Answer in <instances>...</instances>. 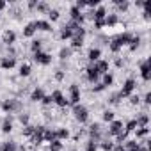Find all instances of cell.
I'll return each instance as SVG.
<instances>
[{"label": "cell", "instance_id": "e575fe53", "mask_svg": "<svg viewBox=\"0 0 151 151\" xmlns=\"http://www.w3.org/2000/svg\"><path fill=\"white\" fill-rule=\"evenodd\" d=\"M46 16H48V22H50V23L59 22V20H60V11H59V9H50V11L46 13Z\"/></svg>", "mask_w": 151, "mask_h": 151}, {"label": "cell", "instance_id": "b9f144b4", "mask_svg": "<svg viewBox=\"0 0 151 151\" xmlns=\"http://www.w3.org/2000/svg\"><path fill=\"white\" fill-rule=\"evenodd\" d=\"M64 149V144L60 140H53L48 144V151H62Z\"/></svg>", "mask_w": 151, "mask_h": 151}, {"label": "cell", "instance_id": "ba28073f", "mask_svg": "<svg viewBox=\"0 0 151 151\" xmlns=\"http://www.w3.org/2000/svg\"><path fill=\"white\" fill-rule=\"evenodd\" d=\"M123 128H124V123H123V119H114L112 123H109V128H107V132H105V139L116 137L119 132H123Z\"/></svg>", "mask_w": 151, "mask_h": 151}, {"label": "cell", "instance_id": "8992f818", "mask_svg": "<svg viewBox=\"0 0 151 151\" xmlns=\"http://www.w3.org/2000/svg\"><path fill=\"white\" fill-rule=\"evenodd\" d=\"M50 96H52V101H53V105H57L59 109H68L69 107V101H68V96H64V93L60 91V89H53L52 93H50Z\"/></svg>", "mask_w": 151, "mask_h": 151}, {"label": "cell", "instance_id": "8d00e7d4", "mask_svg": "<svg viewBox=\"0 0 151 151\" xmlns=\"http://www.w3.org/2000/svg\"><path fill=\"white\" fill-rule=\"evenodd\" d=\"M50 9H52V7H50V4H48V2H43V0L39 2V0H37V6H36V11H37V13H43V14H46Z\"/></svg>", "mask_w": 151, "mask_h": 151}, {"label": "cell", "instance_id": "4316f807", "mask_svg": "<svg viewBox=\"0 0 151 151\" xmlns=\"http://www.w3.org/2000/svg\"><path fill=\"white\" fill-rule=\"evenodd\" d=\"M43 139H45V142L46 144H50V142H53V140H57V133H55V128H45V133H43Z\"/></svg>", "mask_w": 151, "mask_h": 151}, {"label": "cell", "instance_id": "f1b7e54d", "mask_svg": "<svg viewBox=\"0 0 151 151\" xmlns=\"http://www.w3.org/2000/svg\"><path fill=\"white\" fill-rule=\"evenodd\" d=\"M55 133H57V140H68L69 139V128H66V126H59V128H55Z\"/></svg>", "mask_w": 151, "mask_h": 151}, {"label": "cell", "instance_id": "11a10c76", "mask_svg": "<svg viewBox=\"0 0 151 151\" xmlns=\"http://www.w3.org/2000/svg\"><path fill=\"white\" fill-rule=\"evenodd\" d=\"M6 7H7V2L6 0H0V14H2V11H6Z\"/></svg>", "mask_w": 151, "mask_h": 151}, {"label": "cell", "instance_id": "d6986e66", "mask_svg": "<svg viewBox=\"0 0 151 151\" xmlns=\"http://www.w3.org/2000/svg\"><path fill=\"white\" fill-rule=\"evenodd\" d=\"M34 27L36 30H41V32H52V23L48 20H34Z\"/></svg>", "mask_w": 151, "mask_h": 151}, {"label": "cell", "instance_id": "7402d4cb", "mask_svg": "<svg viewBox=\"0 0 151 151\" xmlns=\"http://www.w3.org/2000/svg\"><path fill=\"white\" fill-rule=\"evenodd\" d=\"M30 73H32V66L29 62H22L18 68V75L22 78H27V77H30Z\"/></svg>", "mask_w": 151, "mask_h": 151}, {"label": "cell", "instance_id": "ab89813d", "mask_svg": "<svg viewBox=\"0 0 151 151\" xmlns=\"http://www.w3.org/2000/svg\"><path fill=\"white\" fill-rule=\"evenodd\" d=\"M135 128H137V123H135V119H130V121H126V123H124V128H123V130H124V132L130 135V133H133V132H135Z\"/></svg>", "mask_w": 151, "mask_h": 151}, {"label": "cell", "instance_id": "836d02e7", "mask_svg": "<svg viewBox=\"0 0 151 151\" xmlns=\"http://www.w3.org/2000/svg\"><path fill=\"white\" fill-rule=\"evenodd\" d=\"M114 140H110V139H103V140H100L98 142V147L101 149V151H112L114 149Z\"/></svg>", "mask_w": 151, "mask_h": 151}, {"label": "cell", "instance_id": "6f0895ef", "mask_svg": "<svg viewBox=\"0 0 151 151\" xmlns=\"http://www.w3.org/2000/svg\"><path fill=\"white\" fill-rule=\"evenodd\" d=\"M142 4H144L142 0H137V2H135V7H140V9H142Z\"/></svg>", "mask_w": 151, "mask_h": 151}, {"label": "cell", "instance_id": "44dd1931", "mask_svg": "<svg viewBox=\"0 0 151 151\" xmlns=\"http://www.w3.org/2000/svg\"><path fill=\"white\" fill-rule=\"evenodd\" d=\"M0 151H18V142L16 140H2L0 142Z\"/></svg>", "mask_w": 151, "mask_h": 151}, {"label": "cell", "instance_id": "bcb514c9", "mask_svg": "<svg viewBox=\"0 0 151 151\" xmlns=\"http://www.w3.org/2000/svg\"><path fill=\"white\" fill-rule=\"evenodd\" d=\"M53 78H55V82H62V80L66 78V71H64V69H55Z\"/></svg>", "mask_w": 151, "mask_h": 151}, {"label": "cell", "instance_id": "681fc988", "mask_svg": "<svg viewBox=\"0 0 151 151\" xmlns=\"http://www.w3.org/2000/svg\"><path fill=\"white\" fill-rule=\"evenodd\" d=\"M91 91H93L94 94H100V93H103V91H107V89H105V86H103L101 82H98V84H94V86H93V89H91Z\"/></svg>", "mask_w": 151, "mask_h": 151}, {"label": "cell", "instance_id": "e0dca14e", "mask_svg": "<svg viewBox=\"0 0 151 151\" xmlns=\"http://www.w3.org/2000/svg\"><path fill=\"white\" fill-rule=\"evenodd\" d=\"M84 39H86L84 36H73V37L69 39V41H71V43H69V48H71L73 52H80L82 46H84Z\"/></svg>", "mask_w": 151, "mask_h": 151}, {"label": "cell", "instance_id": "7a4b0ae2", "mask_svg": "<svg viewBox=\"0 0 151 151\" xmlns=\"http://www.w3.org/2000/svg\"><path fill=\"white\" fill-rule=\"evenodd\" d=\"M0 109H2L4 114H20L23 112V103L18 98H6L0 103Z\"/></svg>", "mask_w": 151, "mask_h": 151}, {"label": "cell", "instance_id": "60d3db41", "mask_svg": "<svg viewBox=\"0 0 151 151\" xmlns=\"http://www.w3.org/2000/svg\"><path fill=\"white\" fill-rule=\"evenodd\" d=\"M123 147H124L126 151H130V149H137V147H139V140H135V139H128V140H124Z\"/></svg>", "mask_w": 151, "mask_h": 151}, {"label": "cell", "instance_id": "f35d334b", "mask_svg": "<svg viewBox=\"0 0 151 151\" xmlns=\"http://www.w3.org/2000/svg\"><path fill=\"white\" fill-rule=\"evenodd\" d=\"M34 130H36V124H27V126L22 128V135H23L25 139H30L32 133H34Z\"/></svg>", "mask_w": 151, "mask_h": 151}, {"label": "cell", "instance_id": "7dc6e473", "mask_svg": "<svg viewBox=\"0 0 151 151\" xmlns=\"http://www.w3.org/2000/svg\"><path fill=\"white\" fill-rule=\"evenodd\" d=\"M93 29H94L96 32L103 30V29H105V22H103V20H94V22H93Z\"/></svg>", "mask_w": 151, "mask_h": 151}, {"label": "cell", "instance_id": "ac0fdd59", "mask_svg": "<svg viewBox=\"0 0 151 151\" xmlns=\"http://www.w3.org/2000/svg\"><path fill=\"white\" fill-rule=\"evenodd\" d=\"M100 59H101V50H100L98 46L89 48V52H87V62H89V64H94V62L100 60Z\"/></svg>", "mask_w": 151, "mask_h": 151}, {"label": "cell", "instance_id": "4dcf8cb0", "mask_svg": "<svg viewBox=\"0 0 151 151\" xmlns=\"http://www.w3.org/2000/svg\"><path fill=\"white\" fill-rule=\"evenodd\" d=\"M107 14H109V11H107V7H105L103 4H100V6L94 9V20H105Z\"/></svg>", "mask_w": 151, "mask_h": 151}, {"label": "cell", "instance_id": "30bf717a", "mask_svg": "<svg viewBox=\"0 0 151 151\" xmlns=\"http://www.w3.org/2000/svg\"><path fill=\"white\" fill-rule=\"evenodd\" d=\"M32 60L36 62V64H39V66H50L52 64V53L50 52H37V53H34L32 55Z\"/></svg>", "mask_w": 151, "mask_h": 151}, {"label": "cell", "instance_id": "91938a15", "mask_svg": "<svg viewBox=\"0 0 151 151\" xmlns=\"http://www.w3.org/2000/svg\"><path fill=\"white\" fill-rule=\"evenodd\" d=\"M0 22H2V14H0Z\"/></svg>", "mask_w": 151, "mask_h": 151}, {"label": "cell", "instance_id": "cb8c5ba5", "mask_svg": "<svg viewBox=\"0 0 151 151\" xmlns=\"http://www.w3.org/2000/svg\"><path fill=\"white\" fill-rule=\"evenodd\" d=\"M73 57V50L69 48V46H62L60 50H59V60L60 62H66V60H69Z\"/></svg>", "mask_w": 151, "mask_h": 151}, {"label": "cell", "instance_id": "8fae6325", "mask_svg": "<svg viewBox=\"0 0 151 151\" xmlns=\"http://www.w3.org/2000/svg\"><path fill=\"white\" fill-rule=\"evenodd\" d=\"M16 41H18V34L13 29H6L2 32V45L4 46H14Z\"/></svg>", "mask_w": 151, "mask_h": 151}, {"label": "cell", "instance_id": "277c9868", "mask_svg": "<svg viewBox=\"0 0 151 151\" xmlns=\"http://www.w3.org/2000/svg\"><path fill=\"white\" fill-rule=\"evenodd\" d=\"M82 100V91H80V86L78 84H71L68 87V101H69V107H75L78 105Z\"/></svg>", "mask_w": 151, "mask_h": 151}, {"label": "cell", "instance_id": "484cf974", "mask_svg": "<svg viewBox=\"0 0 151 151\" xmlns=\"http://www.w3.org/2000/svg\"><path fill=\"white\" fill-rule=\"evenodd\" d=\"M140 43H142V37H140L139 34H133V36H132V39H130L128 50H130V52H137V50H139V46H140Z\"/></svg>", "mask_w": 151, "mask_h": 151}, {"label": "cell", "instance_id": "7bdbcfd3", "mask_svg": "<svg viewBox=\"0 0 151 151\" xmlns=\"http://www.w3.org/2000/svg\"><path fill=\"white\" fill-rule=\"evenodd\" d=\"M126 100H128V103H130L132 107H139V105L142 103V101H140V96H139V94H135V93H133L132 96H128Z\"/></svg>", "mask_w": 151, "mask_h": 151}, {"label": "cell", "instance_id": "d4e9b609", "mask_svg": "<svg viewBox=\"0 0 151 151\" xmlns=\"http://www.w3.org/2000/svg\"><path fill=\"white\" fill-rule=\"evenodd\" d=\"M135 123H137V128H144V126H147V124H149V116H147V112H140V114H137Z\"/></svg>", "mask_w": 151, "mask_h": 151}, {"label": "cell", "instance_id": "3957f363", "mask_svg": "<svg viewBox=\"0 0 151 151\" xmlns=\"http://www.w3.org/2000/svg\"><path fill=\"white\" fill-rule=\"evenodd\" d=\"M71 114H73V119L78 124H86L89 121V109L86 105H82V103L71 107Z\"/></svg>", "mask_w": 151, "mask_h": 151}, {"label": "cell", "instance_id": "9c48e42d", "mask_svg": "<svg viewBox=\"0 0 151 151\" xmlns=\"http://www.w3.org/2000/svg\"><path fill=\"white\" fill-rule=\"evenodd\" d=\"M84 77H86V80L89 82V84H98L100 82V73L96 71V68H94V64H87V68L84 69Z\"/></svg>", "mask_w": 151, "mask_h": 151}, {"label": "cell", "instance_id": "74e56055", "mask_svg": "<svg viewBox=\"0 0 151 151\" xmlns=\"http://www.w3.org/2000/svg\"><path fill=\"white\" fill-rule=\"evenodd\" d=\"M18 121H20L22 126L30 124V114H29V112H20V114H18Z\"/></svg>", "mask_w": 151, "mask_h": 151}, {"label": "cell", "instance_id": "83f0119b", "mask_svg": "<svg viewBox=\"0 0 151 151\" xmlns=\"http://www.w3.org/2000/svg\"><path fill=\"white\" fill-rule=\"evenodd\" d=\"M43 39H32L30 41V45H29V50L32 52V55L34 53H37V52H43Z\"/></svg>", "mask_w": 151, "mask_h": 151}, {"label": "cell", "instance_id": "c3c4849f", "mask_svg": "<svg viewBox=\"0 0 151 151\" xmlns=\"http://www.w3.org/2000/svg\"><path fill=\"white\" fill-rule=\"evenodd\" d=\"M86 151H98V144H96L94 140L87 139V142H86Z\"/></svg>", "mask_w": 151, "mask_h": 151}, {"label": "cell", "instance_id": "6da1fadb", "mask_svg": "<svg viewBox=\"0 0 151 151\" xmlns=\"http://www.w3.org/2000/svg\"><path fill=\"white\" fill-rule=\"evenodd\" d=\"M132 32H128V30H124V32H121V34H117V36H114V37H110L109 39V43H107V46H109V50H110V53H114V55H117L124 46H128L130 45V39H132Z\"/></svg>", "mask_w": 151, "mask_h": 151}, {"label": "cell", "instance_id": "816d5d0a", "mask_svg": "<svg viewBox=\"0 0 151 151\" xmlns=\"http://www.w3.org/2000/svg\"><path fill=\"white\" fill-rule=\"evenodd\" d=\"M140 101H144V105H146V107H149V105H151V93H149V91H146V94L140 98Z\"/></svg>", "mask_w": 151, "mask_h": 151}, {"label": "cell", "instance_id": "52a82bcc", "mask_svg": "<svg viewBox=\"0 0 151 151\" xmlns=\"http://www.w3.org/2000/svg\"><path fill=\"white\" fill-rule=\"evenodd\" d=\"M139 73H140V78L142 82H149L151 80V60L149 59H144V60H139Z\"/></svg>", "mask_w": 151, "mask_h": 151}, {"label": "cell", "instance_id": "603a6c76", "mask_svg": "<svg viewBox=\"0 0 151 151\" xmlns=\"http://www.w3.org/2000/svg\"><path fill=\"white\" fill-rule=\"evenodd\" d=\"M36 32H37V30H36V27H34V22H29V23L22 29V36H23V37H34Z\"/></svg>", "mask_w": 151, "mask_h": 151}, {"label": "cell", "instance_id": "94428289", "mask_svg": "<svg viewBox=\"0 0 151 151\" xmlns=\"http://www.w3.org/2000/svg\"><path fill=\"white\" fill-rule=\"evenodd\" d=\"M71 151H78V149H71Z\"/></svg>", "mask_w": 151, "mask_h": 151}, {"label": "cell", "instance_id": "7c38bea8", "mask_svg": "<svg viewBox=\"0 0 151 151\" xmlns=\"http://www.w3.org/2000/svg\"><path fill=\"white\" fill-rule=\"evenodd\" d=\"M16 64H18V59L16 57H9V55H2V57H0V69H4V71L14 69Z\"/></svg>", "mask_w": 151, "mask_h": 151}, {"label": "cell", "instance_id": "5bb4252c", "mask_svg": "<svg viewBox=\"0 0 151 151\" xmlns=\"http://www.w3.org/2000/svg\"><path fill=\"white\" fill-rule=\"evenodd\" d=\"M13 114H7L6 117H4V121H2V124H0V132L2 133H6V135H9L11 132H13Z\"/></svg>", "mask_w": 151, "mask_h": 151}, {"label": "cell", "instance_id": "d6a6232c", "mask_svg": "<svg viewBox=\"0 0 151 151\" xmlns=\"http://www.w3.org/2000/svg\"><path fill=\"white\" fill-rule=\"evenodd\" d=\"M133 133H135V137H137L135 140H139V142H140V140L147 139V135H149V128H147V126H144V128H135V132H133Z\"/></svg>", "mask_w": 151, "mask_h": 151}, {"label": "cell", "instance_id": "db71d44e", "mask_svg": "<svg viewBox=\"0 0 151 151\" xmlns=\"http://www.w3.org/2000/svg\"><path fill=\"white\" fill-rule=\"evenodd\" d=\"M36 6H37V0H29V2H27V9H29L30 13L36 11Z\"/></svg>", "mask_w": 151, "mask_h": 151}, {"label": "cell", "instance_id": "9f6ffc18", "mask_svg": "<svg viewBox=\"0 0 151 151\" xmlns=\"http://www.w3.org/2000/svg\"><path fill=\"white\" fill-rule=\"evenodd\" d=\"M112 151H126V149H124V147H123V144H116V146H114V149H112Z\"/></svg>", "mask_w": 151, "mask_h": 151}, {"label": "cell", "instance_id": "d590c367", "mask_svg": "<svg viewBox=\"0 0 151 151\" xmlns=\"http://www.w3.org/2000/svg\"><path fill=\"white\" fill-rule=\"evenodd\" d=\"M101 119H103L105 123H112V121L116 119V112L107 109V110H103V112H101Z\"/></svg>", "mask_w": 151, "mask_h": 151}, {"label": "cell", "instance_id": "f6af8a7d", "mask_svg": "<svg viewBox=\"0 0 151 151\" xmlns=\"http://www.w3.org/2000/svg\"><path fill=\"white\" fill-rule=\"evenodd\" d=\"M121 100H123V98L119 96V91H117V93H112V94L109 96V103H110V105H119Z\"/></svg>", "mask_w": 151, "mask_h": 151}, {"label": "cell", "instance_id": "680465c9", "mask_svg": "<svg viewBox=\"0 0 151 151\" xmlns=\"http://www.w3.org/2000/svg\"><path fill=\"white\" fill-rule=\"evenodd\" d=\"M130 151H139V147H137V149H130Z\"/></svg>", "mask_w": 151, "mask_h": 151}, {"label": "cell", "instance_id": "1f68e13d", "mask_svg": "<svg viewBox=\"0 0 151 151\" xmlns=\"http://www.w3.org/2000/svg\"><path fill=\"white\" fill-rule=\"evenodd\" d=\"M71 37H73V32H71L66 25H62L60 30H59V39H60V41H69Z\"/></svg>", "mask_w": 151, "mask_h": 151}, {"label": "cell", "instance_id": "4fadbf2b", "mask_svg": "<svg viewBox=\"0 0 151 151\" xmlns=\"http://www.w3.org/2000/svg\"><path fill=\"white\" fill-rule=\"evenodd\" d=\"M112 4H114V13L119 16V14H126L128 9H130V2L128 0H112Z\"/></svg>", "mask_w": 151, "mask_h": 151}, {"label": "cell", "instance_id": "9a60e30c", "mask_svg": "<svg viewBox=\"0 0 151 151\" xmlns=\"http://www.w3.org/2000/svg\"><path fill=\"white\" fill-rule=\"evenodd\" d=\"M94 68H96V71L100 73V77H101V75L109 73V69H110V60H107V59H100V60L94 62Z\"/></svg>", "mask_w": 151, "mask_h": 151}, {"label": "cell", "instance_id": "ffe728a7", "mask_svg": "<svg viewBox=\"0 0 151 151\" xmlns=\"http://www.w3.org/2000/svg\"><path fill=\"white\" fill-rule=\"evenodd\" d=\"M103 22H105V29H112V27H116V25L121 22V18H119L116 13H110V14H107V16H105V20H103Z\"/></svg>", "mask_w": 151, "mask_h": 151}, {"label": "cell", "instance_id": "ee69618b", "mask_svg": "<svg viewBox=\"0 0 151 151\" xmlns=\"http://www.w3.org/2000/svg\"><path fill=\"white\" fill-rule=\"evenodd\" d=\"M114 139H116V140H114V144H124V140H128V133L123 130V132H119Z\"/></svg>", "mask_w": 151, "mask_h": 151}, {"label": "cell", "instance_id": "f546056e", "mask_svg": "<svg viewBox=\"0 0 151 151\" xmlns=\"http://www.w3.org/2000/svg\"><path fill=\"white\" fill-rule=\"evenodd\" d=\"M103 86H105V89H109V87H112L114 86V75L109 71V73H105V75H101V80H100Z\"/></svg>", "mask_w": 151, "mask_h": 151}, {"label": "cell", "instance_id": "f5cc1de1", "mask_svg": "<svg viewBox=\"0 0 151 151\" xmlns=\"http://www.w3.org/2000/svg\"><path fill=\"white\" fill-rule=\"evenodd\" d=\"M114 66H116L117 69H123V68H124V60H123L121 57H116V59H114Z\"/></svg>", "mask_w": 151, "mask_h": 151}, {"label": "cell", "instance_id": "2e32d148", "mask_svg": "<svg viewBox=\"0 0 151 151\" xmlns=\"http://www.w3.org/2000/svg\"><path fill=\"white\" fill-rule=\"evenodd\" d=\"M45 89L43 87H34L32 89V93H30V96H29V100L32 101V103H41V100L45 98Z\"/></svg>", "mask_w": 151, "mask_h": 151}, {"label": "cell", "instance_id": "5b68a950", "mask_svg": "<svg viewBox=\"0 0 151 151\" xmlns=\"http://www.w3.org/2000/svg\"><path fill=\"white\" fill-rule=\"evenodd\" d=\"M135 89H137V80H135L133 77H128V78L123 82V87H121V91H119V96H121L123 100H126L128 96H132V94L135 93Z\"/></svg>", "mask_w": 151, "mask_h": 151}, {"label": "cell", "instance_id": "f907efd6", "mask_svg": "<svg viewBox=\"0 0 151 151\" xmlns=\"http://www.w3.org/2000/svg\"><path fill=\"white\" fill-rule=\"evenodd\" d=\"M41 105H43L45 109L52 107V105H53V101H52V96H50V94H45V98L41 100Z\"/></svg>", "mask_w": 151, "mask_h": 151}]
</instances>
